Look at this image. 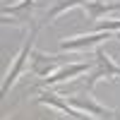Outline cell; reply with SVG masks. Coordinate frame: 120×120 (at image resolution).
Instances as JSON below:
<instances>
[{
    "mask_svg": "<svg viewBox=\"0 0 120 120\" xmlns=\"http://www.w3.org/2000/svg\"><path fill=\"white\" fill-rule=\"evenodd\" d=\"M34 7H38L36 0H22L19 5H5V7H3V15H5V17H7V15H10V17H17L15 22H24V19H31L29 12H31Z\"/></svg>",
    "mask_w": 120,
    "mask_h": 120,
    "instance_id": "obj_9",
    "label": "cell"
},
{
    "mask_svg": "<svg viewBox=\"0 0 120 120\" xmlns=\"http://www.w3.org/2000/svg\"><path fill=\"white\" fill-rule=\"evenodd\" d=\"M65 101L70 106H75L77 111H82L86 115H94L98 120H120V111H111V108H106L101 103H96L91 96H67Z\"/></svg>",
    "mask_w": 120,
    "mask_h": 120,
    "instance_id": "obj_3",
    "label": "cell"
},
{
    "mask_svg": "<svg viewBox=\"0 0 120 120\" xmlns=\"http://www.w3.org/2000/svg\"><path fill=\"white\" fill-rule=\"evenodd\" d=\"M106 77H120V67L106 55V48L103 46H96V67L91 70V75H89L79 86L86 89V91L91 94L94 86H96V82H98V79H106Z\"/></svg>",
    "mask_w": 120,
    "mask_h": 120,
    "instance_id": "obj_2",
    "label": "cell"
},
{
    "mask_svg": "<svg viewBox=\"0 0 120 120\" xmlns=\"http://www.w3.org/2000/svg\"><path fill=\"white\" fill-rule=\"evenodd\" d=\"M108 38H115V31H96L79 38H67V41H60V51H82L89 46H98L101 41H108Z\"/></svg>",
    "mask_w": 120,
    "mask_h": 120,
    "instance_id": "obj_4",
    "label": "cell"
},
{
    "mask_svg": "<svg viewBox=\"0 0 120 120\" xmlns=\"http://www.w3.org/2000/svg\"><path fill=\"white\" fill-rule=\"evenodd\" d=\"M36 101H38V103H46V106H53V108H58L60 113L72 115V118H77V120H94L91 115H86V113H82V111H77L75 106H70L67 101H63L60 96H55V94H51V91H41V94L36 96Z\"/></svg>",
    "mask_w": 120,
    "mask_h": 120,
    "instance_id": "obj_5",
    "label": "cell"
},
{
    "mask_svg": "<svg viewBox=\"0 0 120 120\" xmlns=\"http://www.w3.org/2000/svg\"><path fill=\"white\" fill-rule=\"evenodd\" d=\"M94 31H120V19H106V22H96Z\"/></svg>",
    "mask_w": 120,
    "mask_h": 120,
    "instance_id": "obj_11",
    "label": "cell"
},
{
    "mask_svg": "<svg viewBox=\"0 0 120 120\" xmlns=\"http://www.w3.org/2000/svg\"><path fill=\"white\" fill-rule=\"evenodd\" d=\"M86 70H91V63H72V65H65L60 67L58 72H53L51 77H43V86H51V84H58V82H67V79H72L77 75L86 72Z\"/></svg>",
    "mask_w": 120,
    "mask_h": 120,
    "instance_id": "obj_6",
    "label": "cell"
},
{
    "mask_svg": "<svg viewBox=\"0 0 120 120\" xmlns=\"http://www.w3.org/2000/svg\"><path fill=\"white\" fill-rule=\"evenodd\" d=\"M84 3H86V0H55V5L46 12V22H51V19H55L58 15L67 12V10H72L77 5H84Z\"/></svg>",
    "mask_w": 120,
    "mask_h": 120,
    "instance_id": "obj_10",
    "label": "cell"
},
{
    "mask_svg": "<svg viewBox=\"0 0 120 120\" xmlns=\"http://www.w3.org/2000/svg\"><path fill=\"white\" fill-rule=\"evenodd\" d=\"M38 24H34L31 26V31H29V36H26V41H24V46L19 48V53L15 55V63H12V67L7 70V75H5V82H3V96L10 91V86H12L15 82H17V77L24 72V67H26V60L31 58V53H34V41H36V36H38Z\"/></svg>",
    "mask_w": 120,
    "mask_h": 120,
    "instance_id": "obj_1",
    "label": "cell"
},
{
    "mask_svg": "<svg viewBox=\"0 0 120 120\" xmlns=\"http://www.w3.org/2000/svg\"><path fill=\"white\" fill-rule=\"evenodd\" d=\"M63 55H41V53H31V72L36 77H51L55 72V67Z\"/></svg>",
    "mask_w": 120,
    "mask_h": 120,
    "instance_id": "obj_7",
    "label": "cell"
},
{
    "mask_svg": "<svg viewBox=\"0 0 120 120\" xmlns=\"http://www.w3.org/2000/svg\"><path fill=\"white\" fill-rule=\"evenodd\" d=\"M84 15H86V22H96L101 15L106 12H113V10H120V3H98V0H86L82 5Z\"/></svg>",
    "mask_w": 120,
    "mask_h": 120,
    "instance_id": "obj_8",
    "label": "cell"
}]
</instances>
